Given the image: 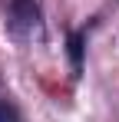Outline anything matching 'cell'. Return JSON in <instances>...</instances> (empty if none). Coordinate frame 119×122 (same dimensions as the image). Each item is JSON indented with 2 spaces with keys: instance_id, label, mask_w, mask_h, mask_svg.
<instances>
[{
  "instance_id": "cell-1",
  "label": "cell",
  "mask_w": 119,
  "mask_h": 122,
  "mask_svg": "<svg viewBox=\"0 0 119 122\" xmlns=\"http://www.w3.org/2000/svg\"><path fill=\"white\" fill-rule=\"evenodd\" d=\"M7 23L13 36H40L43 30L40 0H7Z\"/></svg>"
},
{
  "instance_id": "cell-2",
  "label": "cell",
  "mask_w": 119,
  "mask_h": 122,
  "mask_svg": "<svg viewBox=\"0 0 119 122\" xmlns=\"http://www.w3.org/2000/svg\"><path fill=\"white\" fill-rule=\"evenodd\" d=\"M83 43H86L83 30H73L66 36V53H70V63H73V73L76 76H79V69H83Z\"/></svg>"
},
{
  "instance_id": "cell-3",
  "label": "cell",
  "mask_w": 119,
  "mask_h": 122,
  "mask_svg": "<svg viewBox=\"0 0 119 122\" xmlns=\"http://www.w3.org/2000/svg\"><path fill=\"white\" fill-rule=\"evenodd\" d=\"M0 122H20V116H17V109L10 106V102L0 96Z\"/></svg>"
}]
</instances>
